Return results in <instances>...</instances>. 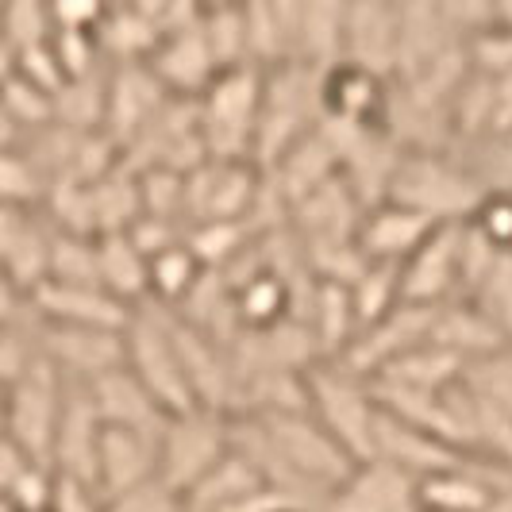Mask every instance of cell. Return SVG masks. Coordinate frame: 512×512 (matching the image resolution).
Listing matches in <instances>:
<instances>
[{
    "label": "cell",
    "mask_w": 512,
    "mask_h": 512,
    "mask_svg": "<svg viewBox=\"0 0 512 512\" xmlns=\"http://www.w3.org/2000/svg\"><path fill=\"white\" fill-rule=\"evenodd\" d=\"M47 282L58 285H101L97 274V239L85 235H51V266H47Z\"/></svg>",
    "instance_id": "cell-33"
},
{
    "label": "cell",
    "mask_w": 512,
    "mask_h": 512,
    "mask_svg": "<svg viewBox=\"0 0 512 512\" xmlns=\"http://www.w3.org/2000/svg\"><path fill=\"white\" fill-rule=\"evenodd\" d=\"M305 328L312 335L316 359L320 362L343 359V351L359 335V316H355V305H351V289L339 282H316L312 301H308Z\"/></svg>",
    "instance_id": "cell-21"
},
{
    "label": "cell",
    "mask_w": 512,
    "mask_h": 512,
    "mask_svg": "<svg viewBox=\"0 0 512 512\" xmlns=\"http://www.w3.org/2000/svg\"><path fill=\"white\" fill-rule=\"evenodd\" d=\"M312 70L343 62V4H297V58Z\"/></svg>",
    "instance_id": "cell-26"
},
{
    "label": "cell",
    "mask_w": 512,
    "mask_h": 512,
    "mask_svg": "<svg viewBox=\"0 0 512 512\" xmlns=\"http://www.w3.org/2000/svg\"><path fill=\"white\" fill-rule=\"evenodd\" d=\"M208 512H293V505L282 501L278 493H258V497H247V501H235V505L208 509Z\"/></svg>",
    "instance_id": "cell-43"
},
{
    "label": "cell",
    "mask_w": 512,
    "mask_h": 512,
    "mask_svg": "<svg viewBox=\"0 0 512 512\" xmlns=\"http://www.w3.org/2000/svg\"><path fill=\"white\" fill-rule=\"evenodd\" d=\"M482 197L486 189L466 170V162H451L443 151H405L385 193V201L416 208L436 224H466Z\"/></svg>",
    "instance_id": "cell-1"
},
{
    "label": "cell",
    "mask_w": 512,
    "mask_h": 512,
    "mask_svg": "<svg viewBox=\"0 0 512 512\" xmlns=\"http://www.w3.org/2000/svg\"><path fill=\"white\" fill-rule=\"evenodd\" d=\"M97 274H101L104 293H112L116 301H124L128 308H139V301L151 297L147 258L139 255V247L128 239V231L97 239Z\"/></svg>",
    "instance_id": "cell-25"
},
{
    "label": "cell",
    "mask_w": 512,
    "mask_h": 512,
    "mask_svg": "<svg viewBox=\"0 0 512 512\" xmlns=\"http://www.w3.org/2000/svg\"><path fill=\"white\" fill-rule=\"evenodd\" d=\"M4 416H8V389L0 385V432H4Z\"/></svg>",
    "instance_id": "cell-46"
},
{
    "label": "cell",
    "mask_w": 512,
    "mask_h": 512,
    "mask_svg": "<svg viewBox=\"0 0 512 512\" xmlns=\"http://www.w3.org/2000/svg\"><path fill=\"white\" fill-rule=\"evenodd\" d=\"M24 147V131L16 128V120L8 116V108L0 101V154L4 151H20Z\"/></svg>",
    "instance_id": "cell-44"
},
{
    "label": "cell",
    "mask_w": 512,
    "mask_h": 512,
    "mask_svg": "<svg viewBox=\"0 0 512 512\" xmlns=\"http://www.w3.org/2000/svg\"><path fill=\"white\" fill-rule=\"evenodd\" d=\"M459 293V224H443L432 239L401 262V305L436 308Z\"/></svg>",
    "instance_id": "cell-13"
},
{
    "label": "cell",
    "mask_w": 512,
    "mask_h": 512,
    "mask_svg": "<svg viewBox=\"0 0 512 512\" xmlns=\"http://www.w3.org/2000/svg\"><path fill=\"white\" fill-rule=\"evenodd\" d=\"M62 393L66 378L54 370L51 362L35 359L16 385H8V416H4V432L24 447V455L39 466H51L54 428H58V412H62Z\"/></svg>",
    "instance_id": "cell-6"
},
{
    "label": "cell",
    "mask_w": 512,
    "mask_h": 512,
    "mask_svg": "<svg viewBox=\"0 0 512 512\" xmlns=\"http://www.w3.org/2000/svg\"><path fill=\"white\" fill-rule=\"evenodd\" d=\"M316 512H416V482L389 462H359Z\"/></svg>",
    "instance_id": "cell-15"
},
{
    "label": "cell",
    "mask_w": 512,
    "mask_h": 512,
    "mask_svg": "<svg viewBox=\"0 0 512 512\" xmlns=\"http://www.w3.org/2000/svg\"><path fill=\"white\" fill-rule=\"evenodd\" d=\"M85 389L93 397V409H97L104 428H128V432H139V436L162 439L170 416L158 409V401L143 385L135 382V374H131L128 366H120V370L104 374L97 382H89Z\"/></svg>",
    "instance_id": "cell-19"
},
{
    "label": "cell",
    "mask_w": 512,
    "mask_h": 512,
    "mask_svg": "<svg viewBox=\"0 0 512 512\" xmlns=\"http://www.w3.org/2000/svg\"><path fill=\"white\" fill-rule=\"evenodd\" d=\"M351 289V305L359 316V332L374 328L385 320L393 308L401 305V266L393 262H366L362 274L347 285Z\"/></svg>",
    "instance_id": "cell-29"
},
{
    "label": "cell",
    "mask_w": 512,
    "mask_h": 512,
    "mask_svg": "<svg viewBox=\"0 0 512 512\" xmlns=\"http://www.w3.org/2000/svg\"><path fill=\"white\" fill-rule=\"evenodd\" d=\"M462 374H466L462 355L447 351V347H436V343H420L405 355H397L393 362H385L366 385L397 389V393H443V389L459 385Z\"/></svg>",
    "instance_id": "cell-20"
},
{
    "label": "cell",
    "mask_w": 512,
    "mask_h": 512,
    "mask_svg": "<svg viewBox=\"0 0 512 512\" xmlns=\"http://www.w3.org/2000/svg\"><path fill=\"white\" fill-rule=\"evenodd\" d=\"M27 466H35V462L24 455V447L8 432H0V501H8V493L27 474Z\"/></svg>",
    "instance_id": "cell-42"
},
{
    "label": "cell",
    "mask_w": 512,
    "mask_h": 512,
    "mask_svg": "<svg viewBox=\"0 0 512 512\" xmlns=\"http://www.w3.org/2000/svg\"><path fill=\"white\" fill-rule=\"evenodd\" d=\"M462 385H466L482 405H489L493 412H501V416L512 420V343L489 351L482 359L466 362Z\"/></svg>",
    "instance_id": "cell-31"
},
{
    "label": "cell",
    "mask_w": 512,
    "mask_h": 512,
    "mask_svg": "<svg viewBox=\"0 0 512 512\" xmlns=\"http://www.w3.org/2000/svg\"><path fill=\"white\" fill-rule=\"evenodd\" d=\"M262 193V170L255 162H216L208 158L193 174H185V228L247 220Z\"/></svg>",
    "instance_id": "cell-7"
},
{
    "label": "cell",
    "mask_w": 512,
    "mask_h": 512,
    "mask_svg": "<svg viewBox=\"0 0 512 512\" xmlns=\"http://www.w3.org/2000/svg\"><path fill=\"white\" fill-rule=\"evenodd\" d=\"M35 339L39 355L51 362L66 382H97L104 374L120 370L128 351H124V332H101V328H62V324H39L35 320Z\"/></svg>",
    "instance_id": "cell-8"
},
{
    "label": "cell",
    "mask_w": 512,
    "mask_h": 512,
    "mask_svg": "<svg viewBox=\"0 0 512 512\" xmlns=\"http://www.w3.org/2000/svg\"><path fill=\"white\" fill-rule=\"evenodd\" d=\"M104 104H108V66L62 85V93L54 97V124L77 135L104 131Z\"/></svg>",
    "instance_id": "cell-27"
},
{
    "label": "cell",
    "mask_w": 512,
    "mask_h": 512,
    "mask_svg": "<svg viewBox=\"0 0 512 512\" xmlns=\"http://www.w3.org/2000/svg\"><path fill=\"white\" fill-rule=\"evenodd\" d=\"M147 278H151V301L162 308L185 305V297L197 289V282L205 278V266L197 262V255L185 247V239L166 247L162 255L147 258Z\"/></svg>",
    "instance_id": "cell-28"
},
{
    "label": "cell",
    "mask_w": 512,
    "mask_h": 512,
    "mask_svg": "<svg viewBox=\"0 0 512 512\" xmlns=\"http://www.w3.org/2000/svg\"><path fill=\"white\" fill-rule=\"evenodd\" d=\"M51 512H104V501H101V493H97L93 486L54 474Z\"/></svg>",
    "instance_id": "cell-40"
},
{
    "label": "cell",
    "mask_w": 512,
    "mask_h": 512,
    "mask_svg": "<svg viewBox=\"0 0 512 512\" xmlns=\"http://www.w3.org/2000/svg\"><path fill=\"white\" fill-rule=\"evenodd\" d=\"M101 416L93 409V397L81 382H66L62 412L54 428L51 470L62 478H74L97 489V447H101Z\"/></svg>",
    "instance_id": "cell-10"
},
{
    "label": "cell",
    "mask_w": 512,
    "mask_h": 512,
    "mask_svg": "<svg viewBox=\"0 0 512 512\" xmlns=\"http://www.w3.org/2000/svg\"><path fill=\"white\" fill-rule=\"evenodd\" d=\"M151 74L162 81V89L178 101H197L212 85V77L220 74L216 62H212V51L205 43V31H201V16L189 27H181L174 35H166L154 54L147 58Z\"/></svg>",
    "instance_id": "cell-16"
},
{
    "label": "cell",
    "mask_w": 512,
    "mask_h": 512,
    "mask_svg": "<svg viewBox=\"0 0 512 512\" xmlns=\"http://www.w3.org/2000/svg\"><path fill=\"white\" fill-rule=\"evenodd\" d=\"M258 493H266V486H262V478L255 474V466L243 459L239 451H228L208 474H201L193 486L181 493V509L185 512L224 509V505L247 501V497H258Z\"/></svg>",
    "instance_id": "cell-23"
},
{
    "label": "cell",
    "mask_w": 512,
    "mask_h": 512,
    "mask_svg": "<svg viewBox=\"0 0 512 512\" xmlns=\"http://www.w3.org/2000/svg\"><path fill=\"white\" fill-rule=\"evenodd\" d=\"M258 112H262V70L239 66L212 77V85L197 97V128L208 158L251 162Z\"/></svg>",
    "instance_id": "cell-2"
},
{
    "label": "cell",
    "mask_w": 512,
    "mask_h": 512,
    "mask_svg": "<svg viewBox=\"0 0 512 512\" xmlns=\"http://www.w3.org/2000/svg\"><path fill=\"white\" fill-rule=\"evenodd\" d=\"M43 193L47 181L24 151L0 154V208H35L43 205Z\"/></svg>",
    "instance_id": "cell-36"
},
{
    "label": "cell",
    "mask_w": 512,
    "mask_h": 512,
    "mask_svg": "<svg viewBox=\"0 0 512 512\" xmlns=\"http://www.w3.org/2000/svg\"><path fill=\"white\" fill-rule=\"evenodd\" d=\"M251 224L247 220H224V224H197V228H185V247L197 255V262L205 270H220L228 266L231 258L243 255L247 239H251Z\"/></svg>",
    "instance_id": "cell-32"
},
{
    "label": "cell",
    "mask_w": 512,
    "mask_h": 512,
    "mask_svg": "<svg viewBox=\"0 0 512 512\" xmlns=\"http://www.w3.org/2000/svg\"><path fill=\"white\" fill-rule=\"evenodd\" d=\"M12 70H16V51L8 47V39H4V27H0V85L12 77Z\"/></svg>",
    "instance_id": "cell-45"
},
{
    "label": "cell",
    "mask_w": 512,
    "mask_h": 512,
    "mask_svg": "<svg viewBox=\"0 0 512 512\" xmlns=\"http://www.w3.org/2000/svg\"><path fill=\"white\" fill-rule=\"evenodd\" d=\"M12 74L31 81V85H35V89H43L47 97H58V93H62V85H66V70H62V62H58V54H54L51 43L16 54V70H12Z\"/></svg>",
    "instance_id": "cell-38"
},
{
    "label": "cell",
    "mask_w": 512,
    "mask_h": 512,
    "mask_svg": "<svg viewBox=\"0 0 512 512\" xmlns=\"http://www.w3.org/2000/svg\"><path fill=\"white\" fill-rule=\"evenodd\" d=\"M158 43H162V35H158V24H154L147 4L104 8V20L97 27V47L108 58V66L147 62Z\"/></svg>",
    "instance_id": "cell-22"
},
{
    "label": "cell",
    "mask_w": 512,
    "mask_h": 512,
    "mask_svg": "<svg viewBox=\"0 0 512 512\" xmlns=\"http://www.w3.org/2000/svg\"><path fill=\"white\" fill-rule=\"evenodd\" d=\"M389 77L362 70L355 62H339L324 70L320 97H324V120L343 128H382L385 104H389Z\"/></svg>",
    "instance_id": "cell-14"
},
{
    "label": "cell",
    "mask_w": 512,
    "mask_h": 512,
    "mask_svg": "<svg viewBox=\"0 0 512 512\" xmlns=\"http://www.w3.org/2000/svg\"><path fill=\"white\" fill-rule=\"evenodd\" d=\"M231 289V305H235V320L247 328V332H270L285 320H293V297H289V285L270 274L266 266L251 270L239 285Z\"/></svg>",
    "instance_id": "cell-24"
},
{
    "label": "cell",
    "mask_w": 512,
    "mask_h": 512,
    "mask_svg": "<svg viewBox=\"0 0 512 512\" xmlns=\"http://www.w3.org/2000/svg\"><path fill=\"white\" fill-rule=\"evenodd\" d=\"M443 228L436 220H428L424 212L416 208H405L397 201H382V205L366 208L359 220V231H355V247L366 262H409L428 239L432 231Z\"/></svg>",
    "instance_id": "cell-12"
},
{
    "label": "cell",
    "mask_w": 512,
    "mask_h": 512,
    "mask_svg": "<svg viewBox=\"0 0 512 512\" xmlns=\"http://www.w3.org/2000/svg\"><path fill=\"white\" fill-rule=\"evenodd\" d=\"M124 351H128L124 366L135 374V382L158 401V409L166 416L201 409L193 389H189V378H185L174 332H170V308L154 305V301L147 308H135L128 332H124Z\"/></svg>",
    "instance_id": "cell-3"
},
{
    "label": "cell",
    "mask_w": 512,
    "mask_h": 512,
    "mask_svg": "<svg viewBox=\"0 0 512 512\" xmlns=\"http://www.w3.org/2000/svg\"><path fill=\"white\" fill-rule=\"evenodd\" d=\"M104 512H185V509H181V497L174 489L162 486L158 478H151V482L135 486L131 493H124V497L108 501Z\"/></svg>",
    "instance_id": "cell-39"
},
{
    "label": "cell",
    "mask_w": 512,
    "mask_h": 512,
    "mask_svg": "<svg viewBox=\"0 0 512 512\" xmlns=\"http://www.w3.org/2000/svg\"><path fill=\"white\" fill-rule=\"evenodd\" d=\"M466 224L478 231V235L486 239L493 251L512 255V193H505V189L486 193V197L478 201L474 216H470Z\"/></svg>",
    "instance_id": "cell-37"
},
{
    "label": "cell",
    "mask_w": 512,
    "mask_h": 512,
    "mask_svg": "<svg viewBox=\"0 0 512 512\" xmlns=\"http://www.w3.org/2000/svg\"><path fill=\"white\" fill-rule=\"evenodd\" d=\"M151 478H158V439L128 428H104L97 447V493L104 505Z\"/></svg>",
    "instance_id": "cell-18"
},
{
    "label": "cell",
    "mask_w": 512,
    "mask_h": 512,
    "mask_svg": "<svg viewBox=\"0 0 512 512\" xmlns=\"http://www.w3.org/2000/svg\"><path fill=\"white\" fill-rule=\"evenodd\" d=\"M308 412L320 420V428L351 455L355 462H374V420L378 401L370 397V385L351 378L335 362H320L305 370Z\"/></svg>",
    "instance_id": "cell-4"
},
{
    "label": "cell",
    "mask_w": 512,
    "mask_h": 512,
    "mask_svg": "<svg viewBox=\"0 0 512 512\" xmlns=\"http://www.w3.org/2000/svg\"><path fill=\"white\" fill-rule=\"evenodd\" d=\"M0 27H4V39L16 54L31 51V47H43L54 39L51 24V4H39V0H12V4H0Z\"/></svg>",
    "instance_id": "cell-34"
},
{
    "label": "cell",
    "mask_w": 512,
    "mask_h": 512,
    "mask_svg": "<svg viewBox=\"0 0 512 512\" xmlns=\"http://www.w3.org/2000/svg\"><path fill=\"white\" fill-rule=\"evenodd\" d=\"M397 4H343V62L389 77L397 70Z\"/></svg>",
    "instance_id": "cell-17"
},
{
    "label": "cell",
    "mask_w": 512,
    "mask_h": 512,
    "mask_svg": "<svg viewBox=\"0 0 512 512\" xmlns=\"http://www.w3.org/2000/svg\"><path fill=\"white\" fill-rule=\"evenodd\" d=\"M170 104V93L151 74L147 62H124L108 66V104H104V135L116 147H131L143 131L154 124V116Z\"/></svg>",
    "instance_id": "cell-9"
},
{
    "label": "cell",
    "mask_w": 512,
    "mask_h": 512,
    "mask_svg": "<svg viewBox=\"0 0 512 512\" xmlns=\"http://www.w3.org/2000/svg\"><path fill=\"white\" fill-rule=\"evenodd\" d=\"M27 308L39 324H62V328H101V332H128L135 308L104 293L101 285H58L43 282Z\"/></svg>",
    "instance_id": "cell-11"
},
{
    "label": "cell",
    "mask_w": 512,
    "mask_h": 512,
    "mask_svg": "<svg viewBox=\"0 0 512 512\" xmlns=\"http://www.w3.org/2000/svg\"><path fill=\"white\" fill-rule=\"evenodd\" d=\"M231 451L228 416L212 409H189L166 420V432L158 439V482L174 493H185L201 474Z\"/></svg>",
    "instance_id": "cell-5"
},
{
    "label": "cell",
    "mask_w": 512,
    "mask_h": 512,
    "mask_svg": "<svg viewBox=\"0 0 512 512\" xmlns=\"http://www.w3.org/2000/svg\"><path fill=\"white\" fill-rule=\"evenodd\" d=\"M104 20V4H51L54 31H93Z\"/></svg>",
    "instance_id": "cell-41"
},
{
    "label": "cell",
    "mask_w": 512,
    "mask_h": 512,
    "mask_svg": "<svg viewBox=\"0 0 512 512\" xmlns=\"http://www.w3.org/2000/svg\"><path fill=\"white\" fill-rule=\"evenodd\" d=\"M0 101L8 108V116L16 120V128L24 131V139L54 124V97H47L43 89H35L24 77H8L0 85Z\"/></svg>",
    "instance_id": "cell-35"
},
{
    "label": "cell",
    "mask_w": 512,
    "mask_h": 512,
    "mask_svg": "<svg viewBox=\"0 0 512 512\" xmlns=\"http://www.w3.org/2000/svg\"><path fill=\"white\" fill-rule=\"evenodd\" d=\"M201 31H205V43L212 51L216 70H239V66H251L247 58V20H243V8L235 4H212L201 8Z\"/></svg>",
    "instance_id": "cell-30"
}]
</instances>
